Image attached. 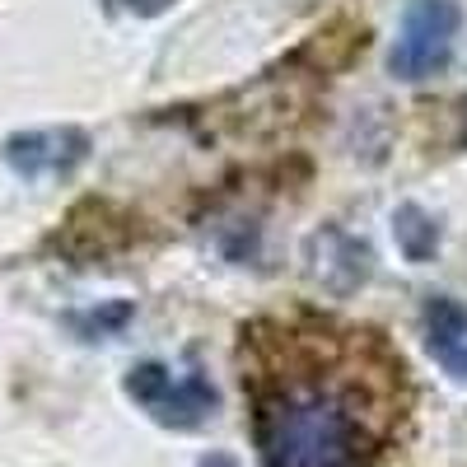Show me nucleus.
I'll list each match as a JSON object with an SVG mask.
<instances>
[{
	"mask_svg": "<svg viewBox=\"0 0 467 467\" xmlns=\"http://www.w3.org/2000/svg\"><path fill=\"white\" fill-rule=\"evenodd\" d=\"M239 379L262 467H379L411 407L398 350L337 318H257Z\"/></svg>",
	"mask_w": 467,
	"mask_h": 467,
	"instance_id": "1",
	"label": "nucleus"
},
{
	"mask_svg": "<svg viewBox=\"0 0 467 467\" xmlns=\"http://www.w3.org/2000/svg\"><path fill=\"white\" fill-rule=\"evenodd\" d=\"M462 10L453 0H411L407 15H402V33H398V47L388 57L398 80H425L449 66L453 57V37H458Z\"/></svg>",
	"mask_w": 467,
	"mask_h": 467,
	"instance_id": "2",
	"label": "nucleus"
},
{
	"mask_svg": "<svg viewBox=\"0 0 467 467\" xmlns=\"http://www.w3.org/2000/svg\"><path fill=\"white\" fill-rule=\"evenodd\" d=\"M127 393L131 402H140L160 425H173V431H197V425L215 411V388L202 374H182L173 379L164 365H136L127 374Z\"/></svg>",
	"mask_w": 467,
	"mask_h": 467,
	"instance_id": "3",
	"label": "nucleus"
},
{
	"mask_svg": "<svg viewBox=\"0 0 467 467\" xmlns=\"http://www.w3.org/2000/svg\"><path fill=\"white\" fill-rule=\"evenodd\" d=\"M89 154V136L80 127H47V131H19L5 140V164L28 178V182H43V178H66L70 169H80Z\"/></svg>",
	"mask_w": 467,
	"mask_h": 467,
	"instance_id": "4",
	"label": "nucleus"
},
{
	"mask_svg": "<svg viewBox=\"0 0 467 467\" xmlns=\"http://www.w3.org/2000/svg\"><path fill=\"white\" fill-rule=\"evenodd\" d=\"M425 346L453 379H467V308L458 299L425 304Z\"/></svg>",
	"mask_w": 467,
	"mask_h": 467,
	"instance_id": "5",
	"label": "nucleus"
},
{
	"mask_svg": "<svg viewBox=\"0 0 467 467\" xmlns=\"http://www.w3.org/2000/svg\"><path fill=\"white\" fill-rule=\"evenodd\" d=\"M393 234H398V248H402L407 262H431L440 253V224L420 206H402L393 215Z\"/></svg>",
	"mask_w": 467,
	"mask_h": 467,
	"instance_id": "6",
	"label": "nucleus"
},
{
	"mask_svg": "<svg viewBox=\"0 0 467 467\" xmlns=\"http://www.w3.org/2000/svg\"><path fill=\"white\" fill-rule=\"evenodd\" d=\"M131 318V304H108L103 314H89V318H75V327H80L85 337H103V332H112V327H122Z\"/></svg>",
	"mask_w": 467,
	"mask_h": 467,
	"instance_id": "7",
	"label": "nucleus"
},
{
	"mask_svg": "<svg viewBox=\"0 0 467 467\" xmlns=\"http://www.w3.org/2000/svg\"><path fill=\"white\" fill-rule=\"evenodd\" d=\"M173 0H108V10H127V15H164Z\"/></svg>",
	"mask_w": 467,
	"mask_h": 467,
	"instance_id": "8",
	"label": "nucleus"
}]
</instances>
